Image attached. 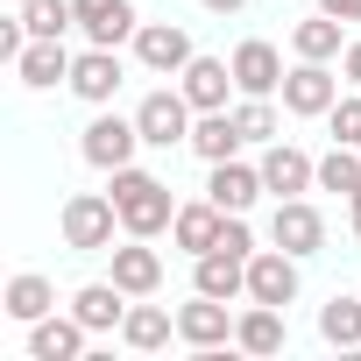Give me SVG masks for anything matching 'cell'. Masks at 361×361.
<instances>
[{"instance_id": "obj_35", "label": "cell", "mask_w": 361, "mask_h": 361, "mask_svg": "<svg viewBox=\"0 0 361 361\" xmlns=\"http://www.w3.org/2000/svg\"><path fill=\"white\" fill-rule=\"evenodd\" d=\"M199 8H206V15H241L248 0H199Z\"/></svg>"}, {"instance_id": "obj_24", "label": "cell", "mask_w": 361, "mask_h": 361, "mask_svg": "<svg viewBox=\"0 0 361 361\" xmlns=\"http://www.w3.org/2000/svg\"><path fill=\"white\" fill-rule=\"evenodd\" d=\"M220 227H227V213H220L213 199H192V206H177L170 241L185 248V255H206V248H220Z\"/></svg>"}, {"instance_id": "obj_29", "label": "cell", "mask_w": 361, "mask_h": 361, "mask_svg": "<svg viewBox=\"0 0 361 361\" xmlns=\"http://www.w3.org/2000/svg\"><path fill=\"white\" fill-rule=\"evenodd\" d=\"M22 22H29V36H64V29H78V8L71 0H22Z\"/></svg>"}, {"instance_id": "obj_1", "label": "cell", "mask_w": 361, "mask_h": 361, "mask_svg": "<svg viewBox=\"0 0 361 361\" xmlns=\"http://www.w3.org/2000/svg\"><path fill=\"white\" fill-rule=\"evenodd\" d=\"M114 206H121V234H142V241L170 234V220H177V199H170V185H163L156 170H142V163L114 170Z\"/></svg>"}, {"instance_id": "obj_16", "label": "cell", "mask_w": 361, "mask_h": 361, "mask_svg": "<svg viewBox=\"0 0 361 361\" xmlns=\"http://www.w3.org/2000/svg\"><path fill=\"white\" fill-rule=\"evenodd\" d=\"M177 85H185V99L199 106V114H220L241 85H234V64L227 57H192L185 71H177Z\"/></svg>"}, {"instance_id": "obj_25", "label": "cell", "mask_w": 361, "mask_h": 361, "mask_svg": "<svg viewBox=\"0 0 361 361\" xmlns=\"http://www.w3.org/2000/svg\"><path fill=\"white\" fill-rule=\"evenodd\" d=\"M0 312H8L15 326H36V319L57 312V283L36 276V269H22V276H8V298H0Z\"/></svg>"}, {"instance_id": "obj_19", "label": "cell", "mask_w": 361, "mask_h": 361, "mask_svg": "<svg viewBox=\"0 0 361 361\" xmlns=\"http://www.w3.org/2000/svg\"><path fill=\"white\" fill-rule=\"evenodd\" d=\"M199 163H227V156H241L248 149V135H241V121H234V106H220V114H199L192 121V142H185Z\"/></svg>"}, {"instance_id": "obj_18", "label": "cell", "mask_w": 361, "mask_h": 361, "mask_svg": "<svg viewBox=\"0 0 361 361\" xmlns=\"http://www.w3.org/2000/svg\"><path fill=\"white\" fill-rule=\"evenodd\" d=\"M128 305H135V298H128L114 276H106V283H78V290H71V312H78V326H85V333H121Z\"/></svg>"}, {"instance_id": "obj_26", "label": "cell", "mask_w": 361, "mask_h": 361, "mask_svg": "<svg viewBox=\"0 0 361 361\" xmlns=\"http://www.w3.org/2000/svg\"><path fill=\"white\" fill-rule=\"evenodd\" d=\"M283 340H290L283 333V305H255L248 298V312L234 319V347L241 354H283Z\"/></svg>"}, {"instance_id": "obj_9", "label": "cell", "mask_w": 361, "mask_h": 361, "mask_svg": "<svg viewBox=\"0 0 361 361\" xmlns=\"http://www.w3.org/2000/svg\"><path fill=\"white\" fill-rule=\"evenodd\" d=\"M269 241L290 248L298 262H305V255H326V213H319L312 199H276V213H269Z\"/></svg>"}, {"instance_id": "obj_21", "label": "cell", "mask_w": 361, "mask_h": 361, "mask_svg": "<svg viewBox=\"0 0 361 361\" xmlns=\"http://www.w3.org/2000/svg\"><path fill=\"white\" fill-rule=\"evenodd\" d=\"M192 290H206V298H248V262L241 255H227V248H206V255H192Z\"/></svg>"}, {"instance_id": "obj_30", "label": "cell", "mask_w": 361, "mask_h": 361, "mask_svg": "<svg viewBox=\"0 0 361 361\" xmlns=\"http://www.w3.org/2000/svg\"><path fill=\"white\" fill-rule=\"evenodd\" d=\"M234 121H241V135H248V142H276V135H283V121H276V106H269V99H248V92H241V106H234Z\"/></svg>"}, {"instance_id": "obj_32", "label": "cell", "mask_w": 361, "mask_h": 361, "mask_svg": "<svg viewBox=\"0 0 361 361\" xmlns=\"http://www.w3.org/2000/svg\"><path fill=\"white\" fill-rule=\"evenodd\" d=\"M340 78H347V85H354V92H361V36H354V43H347V50H340Z\"/></svg>"}, {"instance_id": "obj_23", "label": "cell", "mask_w": 361, "mask_h": 361, "mask_svg": "<svg viewBox=\"0 0 361 361\" xmlns=\"http://www.w3.org/2000/svg\"><path fill=\"white\" fill-rule=\"evenodd\" d=\"M347 50V22L340 15H305V22H290V57H312V64H333Z\"/></svg>"}, {"instance_id": "obj_33", "label": "cell", "mask_w": 361, "mask_h": 361, "mask_svg": "<svg viewBox=\"0 0 361 361\" xmlns=\"http://www.w3.org/2000/svg\"><path fill=\"white\" fill-rule=\"evenodd\" d=\"M326 15H340V22H361V0H319Z\"/></svg>"}, {"instance_id": "obj_15", "label": "cell", "mask_w": 361, "mask_h": 361, "mask_svg": "<svg viewBox=\"0 0 361 361\" xmlns=\"http://www.w3.org/2000/svg\"><path fill=\"white\" fill-rule=\"evenodd\" d=\"M71 8H78V29H85V43H106V50L135 43V29H142L135 0H71Z\"/></svg>"}, {"instance_id": "obj_6", "label": "cell", "mask_w": 361, "mask_h": 361, "mask_svg": "<svg viewBox=\"0 0 361 361\" xmlns=\"http://www.w3.org/2000/svg\"><path fill=\"white\" fill-rule=\"evenodd\" d=\"M333 99H340V78H333V64H312V57H298V64L283 71V114H298V121H326V114H333Z\"/></svg>"}, {"instance_id": "obj_17", "label": "cell", "mask_w": 361, "mask_h": 361, "mask_svg": "<svg viewBox=\"0 0 361 361\" xmlns=\"http://www.w3.org/2000/svg\"><path fill=\"white\" fill-rule=\"evenodd\" d=\"M15 78H22L29 92L71 85V50H64V36H29V50L15 57Z\"/></svg>"}, {"instance_id": "obj_4", "label": "cell", "mask_w": 361, "mask_h": 361, "mask_svg": "<svg viewBox=\"0 0 361 361\" xmlns=\"http://www.w3.org/2000/svg\"><path fill=\"white\" fill-rule=\"evenodd\" d=\"M135 149H149V142H142V128H135V114H128V121H121V114H92V121H85V135H78V156H85L92 170H106V177H114V170H128V163H135Z\"/></svg>"}, {"instance_id": "obj_22", "label": "cell", "mask_w": 361, "mask_h": 361, "mask_svg": "<svg viewBox=\"0 0 361 361\" xmlns=\"http://www.w3.org/2000/svg\"><path fill=\"white\" fill-rule=\"evenodd\" d=\"M177 340V312L170 305H149V298H135L128 305V319H121V347H135V354H156V347H170Z\"/></svg>"}, {"instance_id": "obj_14", "label": "cell", "mask_w": 361, "mask_h": 361, "mask_svg": "<svg viewBox=\"0 0 361 361\" xmlns=\"http://www.w3.org/2000/svg\"><path fill=\"white\" fill-rule=\"evenodd\" d=\"M92 333L78 326V312H50L29 326V361H85Z\"/></svg>"}, {"instance_id": "obj_5", "label": "cell", "mask_w": 361, "mask_h": 361, "mask_svg": "<svg viewBox=\"0 0 361 361\" xmlns=\"http://www.w3.org/2000/svg\"><path fill=\"white\" fill-rule=\"evenodd\" d=\"M177 340H185V347H199V354L234 347V305H227V298L192 290V305H177Z\"/></svg>"}, {"instance_id": "obj_34", "label": "cell", "mask_w": 361, "mask_h": 361, "mask_svg": "<svg viewBox=\"0 0 361 361\" xmlns=\"http://www.w3.org/2000/svg\"><path fill=\"white\" fill-rule=\"evenodd\" d=\"M347 227H354V241H361V185L347 192Z\"/></svg>"}, {"instance_id": "obj_13", "label": "cell", "mask_w": 361, "mask_h": 361, "mask_svg": "<svg viewBox=\"0 0 361 361\" xmlns=\"http://www.w3.org/2000/svg\"><path fill=\"white\" fill-rule=\"evenodd\" d=\"M213 177H206V199L220 206V213H248L269 185H262V163H241V156H227V163H206Z\"/></svg>"}, {"instance_id": "obj_7", "label": "cell", "mask_w": 361, "mask_h": 361, "mask_svg": "<svg viewBox=\"0 0 361 361\" xmlns=\"http://www.w3.org/2000/svg\"><path fill=\"white\" fill-rule=\"evenodd\" d=\"M199 50H192V29L185 22H142L135 29V64L142 71H156V78H177Z\"/></svg>"}, {"instance_id": "obj_3", "label": "cell", "mask_w": 361, "mask_h": 361, "mask_svg": "<svg viewBox=\"0 0 361 361\" xmlns=\"http://www.w3.org/2000/svg\"><path fill=\"white\" fill-rule=\"evenodd\" d=\"M192 121H199V106L185 99V85H156V92H142V106H135V128H142L149 149L192 142Z\"/></svg>"}, {"instance_id": "obj_12", "label": "cell", "mask_w": 361, "mask_h": 361, "mask_svg": "<svg viewBox=\"0 0 361 361\" xmlns=\"http://www.w3.org/2000/svg\"><path fill=\"white\" fill-rule=\"evenodd\" d=\"M262 185H269L276 199H305V192L319 185V163H312L298 142L276 135V142H262Z\"/></svg>"}, {"instance_id": "obj_2", "label": "cell", "mask_w": 361, "mask_h": 361, "mask_svg": "<svg viewBox=\"0 0 361 361\" xmlns=\"http://www.w3.org/2000/svg\"><path fill=\"white\" fill-rule=\"evenodd\" d=\"M57 227H64V248L71 255H114L121 206H114V192H71L64 213H57Z\"/></svg>"}, {"instance_id": "obj_11", "label": "cell", "mask_w": 361, "mask_h": 361, "mask_svg": "<svg viewBox=\"0 0 361 361\" xmlns=\"http://www.w3.org/2000/svg\"><path fill=\"white\" fill-rule=\"evenodd\" d=\"M248 298L255 305H298V255L290 248H255L248 255Z\"/></svg>"}, {"instance_id": "obj_31", "label": "cell", "mask_w": 361, "mask_h": 361, "mask_svg": "<svg viewBox=\"0 0 361 361\" xmlns=\"http://www.w3.org/2000/svg\"><path fill=\"white\" fill-rule=\"evenodd\" d=\"M326 128H333V142L361 149V92H340V99H333V114H326Z\"/></svg>"}, {"instance_id": "obj_20", "label": "cell", "mask_w": 361, "mask_h": 361, "mask_svg": "<svg viewBox=\"0 0 361 361\" xmlns=\"http://www.w3.org/2000/svg\"><path fill=\"white\" fill-rule=\"evenodd\" d=\"M114 283H121L128 298H156V290H163V255H156L142 234H128V248H114Z\"/></svg>"}, {"instance_id": "obj_8", "label": "cell", "mask_w": 361, "mask_h": 361, "mask_svg": "<svg viewBox=\"0 0 361 361\" xmlns=\"http://www.w3.org/2000/svg\"><path fill=\"white\" fill-rule=\"evenodd\" d=\"M128 85V64H121V50H106V43H85L78 57H71V92L85 99V106H114V92Z\"/></svg>"}, {"instance_id": "obj_27", "label": "cell", "mask_w": 361, "mask_h": 361, "mask_svg": "<svg viewBox=\"0 0 361 361\" xmlns=\"http://www.w3.org/2000/svg\"><path fill=\"white\" fill-rule=\"evenodd\" d=\"M319 340H326V347H361V290H354V298L333 290V298L319 305Z\"/></svg>"}, {"instance_id": "obj_10", "label": "cell", "mask_w": 361, "mask_h": 361, "mask_svg": "<svg viewBox=\"0 0 361 361\" xmlns=\"http://www.w3.org/2000/svg\"><path fill=\"white\" fill-rule=\"evenodd\" d=\"M234 85L248 92V99H276L283 92V50L276 43H262V36H248V43H234Z\"/></svg>"}, {"instance_id": "obj_28", "label": "cell", "mask_w": 361, "mask_h": 361, "mask_svg": "<svg viewBox=\"0 0 361 361\" xmlns=\"http://www.w3.org/2000/svg\"><path fill=\"white\" fill-rule=\"evenodd\" d=\"M354 185H361V149H347V142H333V149L319 156V192H340V199H347Z\"/></svg>"}]
</instances>
